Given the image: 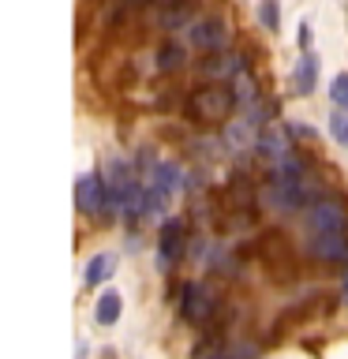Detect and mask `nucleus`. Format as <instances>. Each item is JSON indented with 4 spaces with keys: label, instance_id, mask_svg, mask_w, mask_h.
I'll use <instances>...</instances> for the list:
<instances>
[{
    "label": "nucleus",
    "instance_id": "2eb2a0df",
    "mask_svg": "<svg viewBox=\"0 0 348 359\" xmlns=\"http://www.w3.org/2000/svg\"><path fill=\"white\" fill-rule=\"evenodd\" d=\"M232 90H236V101H240V105H255V101H258V86H255L251 72H240V75H236Z\"/></svg>",
    "mask_w": 348,
    "mask_h": 359
},
{
    "label": "nucleus",
    "instance_id": "f03ea898",
    "mask_svg": "<svg viewBox=\"0 0 348 359\" xmlns=\"http://www.w3.org/2000/svg\"><path fill=\"white\" fill-rule=\"evenodd\" d=\"M187 247V221L184 217H165L157 229V266L161 273H173V266L184 258Z\"/></svg>",
    "mask_w": 348,
    "mask_h": 359
},
{
    "label": "nucleus",
    "instance_id": "f3484780",
    "mask_svg": "<svg viewBox=\"0 0 348 359\" xmlns=\"http://www.w3.org/2000/svg\"><path fill=\"white\" fill-rule=\"evenodd\" d=\"M258 19H262L266 30H277V27H281V8H277V0H262V4H258Z\"/></svg>",
    "mask_w": 348,
    "mask_h": 359
},
{
    "label": "nucleus",
    "instance_id": "39448f33",
    "mask_svg": "<svg viewBox=\"0 0 348 359\" xmlns=\"http://www.w3.org/2000/svg\"><path fill=\"white\" fill-rule=\"evenodd\" d=\"M307 229L311 232H344L348 217L337 202H311L307 206Z\"/></svg>",
    "mask_w": 348,
    "mask_h": 359
},
{
    "label": "nucleus",
    "instance_id": "423d86ee",
    "mask_svg": "<svg viewBox=\"0 0 348 359\" xmlns=\"http://www.w3.org/2000/svg\"><path fill=\"white\" fill-rule=\"evenodd\" d=\"M258 123L251 116H240V120H229L225 123V146L232 154H247V150H258Z\"/></svg>",
    "mask_w": 348,
    "mask_h": 359
},
{
    "label": "nucleus",
    "instance_id": "dca6fc26",
    "mask_svg": "<svg viewBox=\"0 0 348 359\" xmlns=\"http://www.w3.org/2000/svg\"><path fill=\"white\" fill-rule=\"evenodd\" d=\"M330 135H333L337 142H344V146H348V109L330 112Z\"/></svg>",
    "mask_w": 348,
    "mask_h": 359
},
{
    "label": "nucleus",
    "instance_id": "f8f14e48",
    "mask_svg": "<svg viewBox=\"0 0 348 359\" xmlns=\"http://www.w3.org/2000/svg\"><path fill=\"white\" fill-rule=\"evenodd\" d=\"M120 314H123V299H120V292H101L98 303H94V322L98 325H116L120 322Z\"/></svg>",
    "mask_w": 348,
    "mask_h": 359
},
{
    "label": "nucleus",
    "instance_id": "f257e3e1",
    "mask_svg": "<svg viewBox=\"0 0 348 359\" xmlns=\"http://www.w3.org/2000/svg\"><path fill=\"white\" fill-rule=\"evenodd\" d=\"M236 105V90L221 86V83H206L199 90H191L187 97V116L199 123V128H225L232 116Z\"/></svg>",
    "mask_w": 348,
    "mask_h": 359
},
{
    "label": "nucleus",
    "instance_id": "ddd939ff",
    "mask_svg": "<svg viewBox=\"0 0 348 359\" xmlns=\"http://www.w3.org/2000/svg\"><path fill=\"white\" fill-rule=\"evenodd\" d=\"M112 269H116V255H109V251H101V255H94L86 262V273H83V280L90 288L94 285H101V280H109L112 277Z\"/></svg>",
    "mask_w": 348,
    "mask_h": 359
},
{
    "label": "nucleus",
    "instance_id": "0eeeda50",
    "mask_svg": "<svg viewBox=\"0 0 348 359\" xmlns=\"http://www.w3.org/2000/svg\"><path fill=\"white\" fill-rule=\"evenodd\" d=\"M307 247L322 262H341V258H348V236L344 232H311Z\"/></svg>",
    "mask_w": 348,
    "mask_h": 359
},
{
    "label": "nucleus",
    "instance_id": "6ab92c4d",
    "mask_svg": "<svg viewBox=\"0 0 348 359\" xmlns=\"http://www.w3.org/2000/svg\"><path fill=\"white\" fill-rule=\"evenodd\" d=\"M296 41H300V49H307V45H311V27H307V22H300V30H296Z\"/></svg>",
    "mask_w": 348,
    "mask_h": 359
},
{
    "label": "nucleus",
    "instance_id": "4468645a",
    "mask_svg": "<svg viewBox=\"0 0 348 359\" xmlns=\"http://www.w3.org/2000/svg\"><path fill=\"white\" fill-rule=\"evenodd\" d=\"M184 60H187V53H184V45H176V41H168L165 49L157 53V67H161V72H180Z\"/></svg>",
    "mask_w": 348,
    "mask_h": 359
},
{
    "label": "nucleus",
    "instance_id": "9d476101",
    "mask_svg": "<svg viewBox=\"0 0 348 359\" xmlns=\"http://www.w3.org/2000/svg\"><path fill=\"white\" fill-rule=\"evenodd\" d=\"M150 184H154V187H161L168 198H176L180 191H184V172H180V165H176V161H157V165H154V172H150Z\"/></svg>",
    "mask_w": 348,
    "mask_h": 359
},
{
    "label": "nucleus",
    "instance_id": "1a4fd4ad",
    "mask_svg": "<svg viewBox=\"0 0 348 359\" xmlns=\"http://www.w3.org/2000/svg\"><path fill=\"white\" fill-rule=\"evenodd\" d=\"M292 83H296V94H300V97L314 94V83H319V56H314L311 49L300 53L296 72H292Z\"/></svg>",
    "mask_w": 348,
    "mask_h": 359
},
{
    "label": "nucleus",
    "instance_id": "20e7f679",
    "mask_svg": "<svg viewBox=\"0 0 348 359\" xmlns=\"http://www.w3.org/2000/svg\"><path fill=\"white\" fill-rule=\"evenodd\" d=\"M75 210L83 217H98V213L109 210V187L98 172H83L75 180Z\"/></svg>",
    "mask_w": 348,
    "mask_h": 359
},
{
    "label": "nucleus",
    "instance_id": "4be33fe9",
    "mask_svg": "<svg viewBox=\"0 0 348 359\" xmlns=\"http://www.w3.org/2000/svg\"><path fill=\"white\" fill-rule=\"evenodd\" d=\"M213 359H225V355H213Z\"/></svg>",
    "mask_w": 348,
    "mask_h": 359
},
{
    "label": "nucleus",
    "instance_id": "a211bd4d",
    "mask_svg": "<svg viewBox=\"0 0 348 359\" xmlns=\"http://www.w3.org/2000/svg\"><path fill=\"white\" fill-rule=\"evenodd\" d=\"M330 97L337 101V105H348V72L333 75V83H330Z\"/></svg>",
    "mask_w": 348,
    "mask_h": 359
},
{
    "label": "nucleus",
    "instance_id": "7ed1b4c3",
    "mask_svg": "<svg viewBox=\"0 0 348 359\" xmlns=\"http://www.w3.org/2000/svg\"><path fill=\"white\" fill-rule=\"evenodd\" d=\"M213 307H218V296H213V288L206 280H187V285L180 288V314H184L191 325L210 322Z\"/></svg>",
    "mask_w": 348,
    "mask_h": 359
},
{
    "label": "nucleus",
    "instance_id": "9b49d317",
    "mask_svg": "<svg viewBox=\"0 0 348 359\" xmlns=\"http://www.w3.org/2000/svg\"><path fill=\"white\" fill-rule=\"evenodd\" d=\"M191 41L199 45L202 53H218L225 45V30L218 19H202V22H191Z\"/></svg>",
    "mask_w": 348,
    "mask_h": 359
},
{
    "label": "nucleus",
    "instance_id": "aec40b11",
    "mask_svg": "<svg viewBox=\"0 0 348 359\" xmlns=\"http://www.w3.org/2000/svg\"><path fill=\"white\" fill-rule=\"evenodd\" d=\"M292 135H296V139H314V131L307 128V123H292V128H288Z\"/></svg>",
    "mask_w": 348,
    "mask_h": 359
},
{
    "label": "nucleus",
    "instance_id": "412c9836",
    "mask_svg": "<svg viewBox=\"0 0 348 359\" xmlns=\"http://www.w3.org/2000/svg\"><path fill=\"white\" fill-rule=\"evenodd\" d=\"M341 299L348 303V273H344V280H341Z\"/></svg>",
    "mask_w": 348,
    "mask_h": 359
},
{
    "label": "nucleus",
    "instance_id": "6e6552de",
    "mask_svg": "<svg viewBox=\"0 0 348 359\" xmlns=\"http://www.w3.org/2000/svg\"><path fill=\"white\" fill-rule=\"evenodd\" d=\"M258 150H262V157H269V165H281L292 154V142H288V135L269 120V123H262V131H258Z\"/></svg>",
    "mask_w": 348,
    "mask_h": 359
}]
</instances>
